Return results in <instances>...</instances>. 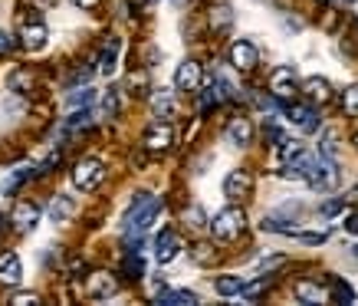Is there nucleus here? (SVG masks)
Here are the masks:
<instances>
[{
  "instance_id": "obj_1",
  "label": "nucleus",
  "mask_w": 358,
  "mask_h": 306,
  "mask_svg": "<svg viewBox=\"0 0 358 306\" xmlns=\"http://www.w3.org/2000/svg\"><path fill=\"white\" fill-rule=\"evenodd\" d=\"M155 214H158V201H155L151 194H135V201H132V207L125 211V221H122L125 234H128V237L145 234V230L151 228Z\"/></svg>"
},
{
  "instance_id": "obj_2",
  "label": "nucleus",
  "mask_w": 358,
  "mask_h": 306,
  "mask_svg": "<svg viewBox=\"0 0 358 306\" xmlns=\"http://www.w3.org/2000/svg\"><path fill=\"white\" fill-rule=\"evenodd\" d=\"M247 228V214H244V207H223L221 214L210 221V230H214V237L223 244L237 241L240 234Z\"/></svg>"
},
{
  "instance_id": "obj_3",
  "label": "nucleus",
  "mask_w": 358,
  "mask_h": 306,
  "mask_svg": "<svg viewBox=\"0 0 358 306\" xmlns=\"http://www.w3.org/2000/svg\"><path fill=\"white\" fill-rule=\"evenodd\" d=\"M105 178V165H102L99 158H83L79 165L73 168V185L79 192H96Z\"/></svg>"
},
{
  "instance_id": "obj_4",
  "label": "nucleus",
  "mask_w": 358,
  "mask_h": 306,
  "mask_svg": "<svg viewBox=\"0 0 358 306\" xmlns=\"http://www.w3.org/2000/svg\"><path fill=\"white\" fill-rule=\"evenodd\" d=\"M270 90H273V96H276V102L293 99L299 90L296 69H293V66H276V73L270 76Z\"/></svg>"
},
{
  "instance_id": "obj_5",
  "label": "nucleus",
  "mask_w": 358,
  "mask_h": 306,
  "mask_svg": "<svg viewBox=\"0 0 358 306\" xmlns=\"http://www.w3.org/2000/svg\"><path fill=\"white\" fill-rule=\"evenodd\" d=\"M306 181H309V188H316V192H329V188H335V185H339V168H335L332 162L309 165Z\"/></svg>"
},
{
  "instance_id": "obj_6",
  "label": "nucleus",
  "mask_w": 358,
  "mask_h": 306,
  "mask_svg": "<svg viewBox=\"0 0 358 306\" xmlns=\"http://www.w3.org/2000/svg\"><path fill=\"white\" fill-rule=\"evenodd\" d=\"M250 192H253V175L244 171V168H237V171H230V175L223 178V194H227V198L244 201V198H250Z\"/></svg>"
},
{
  "instance_id": "obj_7",
  "label": "nucleus",
  "mask_w": 358,
  "mask_h": 306,
  "mask_svg": "<svg viewBox=\"0 0 358 306\" xmlns=\"http://www.w3.org/2000/svg\"><path fill=\"white\" fill-rule=\"evenodd\" d=\"M257 60H259V53L250 40H237L234 46H230V66L240 69V73H250L257 66Z\"/></svg>"
},
{
  "instance_id": "obj_8",
  "label": "nucleus",
  "mask_w": 358,
  "mask_h": 306,
  "mask_svg": "<svg viewBox=\"0 0 358 306\" xmlns=\"http://www.w3.org/2000/svg\"><path fill=\"white\" fill-rule=\"evenodd\" d=\"M171 145H174L171 122H155V126H148V132H145V148H148V152H164V148H171Z\"/></svg>"
},
{
  "instance_id": "obj_9",
  "label": "nucleus",
  "mask_w": 358,
  "mask_h": 306,
  "mask_svg": "<svg viewBox=\"0 0 358 306\" xmlns=\"http://www.w3.org/2000/svg\"><path fill=\"white\" fill-rule=\"evenodd\" d=\"M201 79H204V69H201V63H194V60H185V63L178 66V73H174V86L181 92H194L201 86Z\"/></svg>"
},
{
  "instance_id": "obj_10",
  "label": "nucleus",
  "mask_w": 358,
  "mask_h": 306,
  "mask_svg": "<svg viewBox=\"0 0 358 306\" xmlns=\"http://www.w3.org/2000/svg\"><path fill=\"white\" fill-rule=\"evenodd\" d=\"M115 290H119V280H115L112 273H105V270L89 273V280H86V294L89 296H96V300H109Z\"/></svg>"
},
{
  "instance_id": "obj_11",
  "label": "nucleus",
  "mask_w": 358,
  "mask_h": 306,
  "mask_svg": "<svg viewBox=\"0 0 358 306\" xmlns=\"http://www.w3.org/2000/svg\"><path fill=\"white\" fill-rule=\"evenodd\" d=\"M20 280H24V264H20V257L13 254V250H3V254H0V283L17 287Z\"/></svg>"
},
{
  "instance_id": "obj_12",
  "label": "nucleus",
  "mask_w": 358,
  "mask_h": 306,
  "mask_svg": "<svg viewBox=\"0 0 358 306\" xmlns=\"http://www.w3.org/2000/svg\"><path fill=\"white\" fill-rule=\"evenodd\" d=\"M227 139H230V145H237V148H247L250 142H253V126H250V119H244V115L230 119Z\"/></svg>"
},
{
  "instance_id": "obj_13",
  "label": "nucleus",
  "mask_w": 358,
  "mask_h": 306,
  "mask_svg": "<svg viewBox=\"0 0 358 306\" xmlns=\"http://www.w3.org/2000/svg\"><path fill=\"white\" fill-rule=\"evenodd\" d=\"M286 115H289V119H293L302 132H316V128L322 126L319 112H316L312 105H286Z\"/></svg>"
},
{
  "instance_id": "obj_14",
  "label": "nucleus",
  "mask_w": 358,
  "mask_h": 306,
  "mask_svg": "<svg viewBox=\"0 0 358 306\" xmlns=\"http://www.w3.org/2000/svg\"><path fill=\"white\" fill-rule=\"evenodd\" d=\"M178 250H181L178 234H174V230H161L158 244H155V257H158V264H171L174 257H178Z\"/></svg>"
},
{
  "instance_id": "obj_15",
  "label": "nucleus",
  "mask_w": 358,
  "mask_h": 306,
  "mask_svg": "<svg viewBox=\"0 0 358 306\" xmlns=\"http://www.w3.org/2000/svg\"><path fill=\"white\" fill-rule=\"evenodd\" d=\"M20 40H24L26 50H40V46L46 43V26L33 17V20H26V24L20 26Z\"/></svg>"
},
{
  "instance_id": "obj_16",
  "label": "nucleus",
  "mask_w": 358,
  "mask_h": 306,
  "mask_svg": "<svg viewBox=\"0 0 358 306\" xmlns=\"http://www.w3.org/2000/svg\"><path fill=\"white\" fill-rule=\"evenodd\" d=\"M37 221H40V207L33 201H20L17 207H13V224H17L20 230H30Z\"/></svg>"
},
{
  "instance_id": "obj_17",
  "label": "nucleus",
  "mask_w": 358,
  "mask_h": 306,
  "mask_svg": "<svg viewBox=\"0 0 358 306\" xmlns=\"http://www.w3.org/2000/svg\"><path fill=\"white\" fill-rule=\"evenodd\" d=\"M302 92H306L309 99L316 102H329V96H332V86H329V79H322V76H309L306 83H302Z\"/></svg>"
},
{
  "instance_id": "obj_18",
  "label": "nucleus",
  "mask_w": 358,
  "mask_h": 306,
  "mask_svg": "<svg viewBox=\"0 0 358 306\" xmlns=\"http://www.w3.org/2000/svg\"><path fill=\"white\" fill-rule=\"evenodd\" d=\"M296 296L302 300V303H309V306L325 303V290H322L319 283H312V280H299L296 283Z\"/></svg>"
},
{
  "instance_id": "obj_19",
  "label": "nucleus",
  "mask_w": 358,
  "mask_h": 306,
  "mask_svg": "<svg viewBox=\"0 0 358 306\" xmlns=\"http://www.w3.org/2000/svg\"><path fill=\"white\" fill-rule=\"evenodd\" d=\"M73 214H76V201H73V198H66V194H60V198H53V204H50V217L56 221V224H62V221H69Z\"/></svg>"
},
{
  "instance_id": "obj_20",
  "label": "nucleus",
  "mask_w": 358,
  "mask_h": 306,
  "mask_svg": "<svg viewBox=\"0 0 358 306\" xmlns=\"http://www.w3.org/2000/svg\"><path fill=\"white\" fill-rule=\"evenodd\" d=\"M158 303H168V306H191L198 303V296L191 290H161L158 294Z\"/></svg>"
},
{
  "instance_id": "obj_21",
  "label": "nucleus",
  "mask_w": 358,
  "mask_h": 306,
  "mask_svg": "<svg viewBox=\"0 0 358 306\" xmlns=\"http://www.w3.org/2000/svg\"><path fill=\"white\" fill-rule=\"evenodd\" d=\"M7 86H10V92H30L33 90V73L30 69H13Z\"/></svg>"
},
{
  "instance_id": "obj_22",
  "label": "nucleus",
  "mask_w": 358,
  "mask_h": 306,
  "mask_svg": "<svg viewBox=\"0 0 358 306\" xmlns=\"http://www.w3.org/2000/svg\"><path fill=\"white\" fill-rule=\"evenodd\" d=\"M151 105H155V115L158 119H171L174 115V99H171V92H155V99H151Z\"/></svg>"
},
{
  "instance_id": "obj_23",
  "label": "nucleus",
  "mask_w": 358,
  "mask_h": 306,
  "mask_svg": "<svg viewBox=\"0 0 358 306\" xmlns=\"http://www.w3.org/2000/svg\"><path fill=\"white\" fill-rule=\"evenodd\" d=\"M273 287V277H259L257 283H247V287H240V294L247 296V300H259V296L266 294Z\"/></svg>"
},
{
  "instance_id": "obj_24",
  "label": "nucleus",
  "mask_w": 358,
  "mask_h": 306,
  "mask_svg": "<svg viewBox=\"0 0 358 306\" xmlns=\"http://www.w3.org/2000/svg\"><path fill=\"white\" fill-rule=\"evenodd\" d=\"M115 56H119V43L112 40L109 46L102 50V60H99V69L105 73V76H112V73H115Z\"/></svg>"
},
{
  "instance_id": "obj_25",
  "label": "nucleus",
  "mask_w": 358,
  "mask_h": 306,
  "mask_svg": "<svg viewBox=\"0 0 358 306\" xmlns=\"http://www.w3.org/2000/svg\"><path fill=\"white\" fill-rule=\"evenodd\" d=\"M214 287H217V294H221V296H237L244 283L237 280V277H217V283H214Z\"/></svg>"
},
{
  "instance_id": "obj_26",
  "label": "nucleus",
  "mask_w": 358,
  "mask_h": 306,
  "mask_svg": "<svg viewBox=\"0 0 358 306\" xmlns=\"http://www.w3.org/2000/svg\"><path fill=\"white\" fill-rule=\"evenodd\" d=\"M230 20H234L230 7H214V10H210V26H214V30H223V26H230Z\"/></svg>"
},
{
  "instance_id": "obj_27",
  "label": "nucleus",
  "mask_w": 358,
  "mask_h": 306,
  "mask_svg": "<svg viewBox=\"0 0 358 306\" xmlns=\"http://www.w3.org/2000/svg\"><path fill=\"white\" fill-rule=\"evenodd\" d=\"M191 254H194V260L204 264V267H210V264L217 260V250H214L210 244H194V250H191Z\"/></svg>"
},
{
  "instance_id": "obj_28",
  "label": "nucleus",
  "mask_w": 358,
  "mask_h": 306,
  "mask_svg": "<svg viewBox=\"0 0 358 306\" xmlns=\"http://www.w3.org/2000/svg\"><path fill=\"white\" fill-rule=\"evenodd\" d=\"M30 175H33L30 168H20L17 175H10V178H7V181H3V185H0V192H3V194H10L13 188H20V185H24V181L30 178Z\"/></svg>"
},
{
  "instance_id": "obj_29",
  "label": "nucleus",
  "mask_w": 358,
  "mask_h": 306,
  "mask_svg": "<svg viewBox=\"0 0 358 306\" xmlns=\"http://www.w3.org/2000/svg\"><path fill=\"white\" fill-rule=\"evenodd\" d=\"M185 224L187 228H204V224H207V221H204V211H201L198 204L185 207Z\"/></svg>"
},
{
  "instance_id": "obj_30",
  "label": "nucleus",
  "mask_w": 358,
  "mask_h": 306,
  "mask_svg": "<svg viewBox=\"0 0 358 306\" xmlns=\"http://www.w3.org/2000/svg\"><path fill=\"white\" fill-rule=\"evenodd\" d=\"M102 112H105V119H115V112H119V92L115 90L105 92V99H102Z\"/></svg>"
},
{
  "instance_id": "obj_31",
  "label": "nucleus",
  "mask_w": 358,
  "mask_h": 306,
  "mask_svg": "<svg viewBox=\"0 0 358 306\" xmlns=\"http://www.w3.org/2000/svg\"><path fill=\"white\" fill-rule=\"evenodd\" d=\"M125 273L138 280V277H145V264H142L138 257H125Z\"/></svg>"
},
{
  "instance_id": "obj_32",
  "label": "nucleus",
  "mask_w": 358,
  "mask_h": 306,
  "mask_svg": "<svg viewBox=\"0 0 358 306\" xmlns=\"http://www.w3.org/2000/svg\"><path fill=\"white\" fill-rule=\"evenodd\" d=\"M89 102H92V90H79L69 96V105H73V109H86Z\"/></svg>"
},
{
  "instance_id": "obj_33",
  "label": "nucleus",
  "mask_w": 358,
  "mask_h": 306,
  "mask_svg": "<svg viewBox=\"0 0 358 306\" xmlns=\"http://www.w3.org/2000/svg\"><path fill=\"white\" fill-rule=\"evenodd\" d=\"M332 290H335V296H339V303H355V294H352V290H348L342 280H335Z\"/></svg>"
},
{
  "instance_id": "obj_34",
  "label": "nucleus",
  "mask_w": 358,
  "mask_h": 306,
  "mask_svg": "<svg viewBox=\"0 0 358 306\" xmlns=\"http://www.w3.org/2000/svg\"><path fill=\"white\" fill-rule=\"evenodd\" d=\"M89 119H92V115H89L86 109H83V112H76L73 119L66 122V128H69V132H76V128H86V126H89Z\"/></svg>"
},
{
  "instance_id": "obj_35",
  "label": "nucleus",
  "mask_w": 358,
  "mask_h": 306,
  "mask_svg": "<svg viewBox=\"0 0 358 306\" xmlns=\"http://www.w3.org/2000/svg\"><path fill=\"white\" fill-rule=\"evenodd\" d=\"M322 214L325 217H332V214H339L342 211V198H332V201H322V207H319Z\"/></svg>"
},
{
  "instance_id": "obj_36",
  "label": "nucleus",
  "mask_w": 358,
  "mask_h": 306,
  "mask_svg": "<svg viewBox=\"0 0 358 306\" xmlns=\"http://www.w3.org/2000/svg\"><path fill=\"white\" fill-rule=\"evenodd\" d=\"M342 102H346V112H358V86H352Z\"/></svg>"
},
{
  "instance_id": "obj_37",
  "label": "nucleus",
  "mask_w": 358,
  "mask_h": 306,
  "mask_svg": "<svg viewBox=\"0 0 358 306\" xmlns=\"http://www.w3.org/2000/svg\"><path fill=\"white\" fill-rule=\"evenodd\" d=\"M13 303H17V306H30V303H40V296L37 294H17V296H13Z\"/></svg>"
},
{
  "instance_id": "obj_38",
  "label": "nucleus",
  "mask_w": 358,
  "mask_h": 306,
  "mask_svg": "<svg viewBox=\"0 0 358 306\" xmlns=\"http://www.w3.org/2000/svg\"><path fill=\"white\" fill-rule=\"evenodd\" d=\"M266 142H283V132L276 126H266Z\"/></svg>"
},
{
  "instance_id": "obj_39",
  "label": "nucleus",
  "mask_w": 358,
  "mask_h": 306,
  "mask_svg": "<svg viewBox=\"0 0 358 306\" xmlns=\"http://www.w3.org/2000/svg\"><path fill=\"white\" fill-rule=\"evenodd\" d=\"M76 7H83V10H92V7H99L102 0H73Z\"/></svg>"
},
{
  "instance_id": "obj_40",
  "label": "nucleus",
  "mask_w": 358,
  "mask_h": 306,
  "mask_svg": "<svg viewBox=\"0 0 358 306\" xmlns=\"http://www.w3.org/2000/svg\"><path fill=\"white\" fill-rule=\"evenodd\" d=\"M346 230H348V234H358V214H348Z\"/></svg>"
},
{
  "instance_id": "obj_41",
  "label": "nucleus",
  "mask_w": 358,
  "mask_h": 306,
  "mask_svg": "<svg viewBox=\"0 0 358 306\" xmlns=\"http://www.w3.org/2000/svg\"><path fill=\"white\" fill-rule=\"evenodd\" d=\"M10 46H13V40L7 37V33H0V53H7Z\"/></svg>"
},
{
  "instance_id": "obj_42",
  "label": "nucleus",
  "mask_w": 358,
  "mask_h": 306,
  "mask_svg": "<svg viewBox=\"0 0 358 306\" xmlns=\"http://www.w3.org/2000/svg\"><path fill=\"white\" fill-rule=\"evenodd\" d=\"M40 7H56V3H60V0H37Z\"/></svg>"
},
{
  "instance_id": "obj_43",
  "label": "nucleus",
  "mask_w": 358,
  "mask_h": 306,
  "mask_svg": "<svg viewBox=\"0 0 358 306\" xmlns=\"http://www.w3.org/2000/svg\"><path fill=\"white\" fill-rule=\"evenodd\" d=\"M342 3H348V7H352V3H358V0H342Z\"/></svg>"
},
{
  "instance_id": "obj_44",
  "label": "nucleus",
  "mask_w": 358,
  "mask_h": 306,
  "mask_svg": "<svg viewBox=\"0 0 358 306\" xmlns=\"http://www.w3.org/2000/svg\"><path fill=\"white\" fill-rule=\"evenodd\" d=\"M171 3H178V7H181V3H185V0H171Z\"/></svg>"
},
{
  "instance_id": "obj_45",
  "label": "nucleus",
  "mask_w": 358,
  "mask_h": 306,
  "mask_svg": "<svg viewBox=\"0 0 358 306\" xmlns=\"http://www.w3.org/2000/svg\"><path fill=\"white\" fill-rule=\"evenodd\" d=\"M352 254H355V257H358V247H355V250H352Z\"/></svg>"
},
{
  "instance_id": "obj_46",
  "label": "nucleus",
  "mask_w": 358,
  "mask_h": 306,
  "mask_svg": "<svg viewBox=\"0 0 358 306\" xmlns=\"http://www.w3.org/2000/svg\"><path fill=\"white\" fill-rule=\"evenodd\" d=\"M355 145H358V135H355Z\"/></svg>"
}]
</instances>
